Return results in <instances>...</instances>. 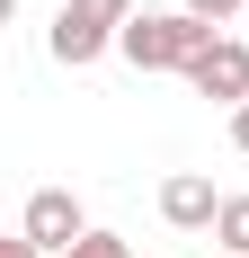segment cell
<instances>
[{
    "label": "cell",
    "instance_id": "6da1fadb",
    "mask_svg": "<svg viewBox=\"0 0 249 258\" xmlns=\"http://www.w3.org/2000/svg\"><path fill=\"white\" fill-rule=\"evenodd\" d=\"M214 45V27L196 18V9H134V27H125V62L134 72H187L196 53Z\"/></svg>",
    "mask_w": 249,
    "mask_h": 258
},
{
    "label": "cell",
    "instance_id": "7a4b0ae2",
    "mask_svg": "<svg viewBox=\"0 0 249 258\" xmlns=\"http://www.w3.org/2000/svg\"><path fill=\"white\" fill-rule=\"evenodd\" d=\"M125 27H134V0H63V9H53V27H45V45H53V62L89 72L98 53L125 45Z\"/></svg>",
    "mask_w": 249,
    "mask_h": 258
},
{
    "label": "cell",
    "instance_id": "3957f363",
    "mask_svg": "<svg viewBox=\"0 0 249 258\" xmlns=\"http://www.w3.org/2000/svg\"><path fill=\"white\" fill-rule=\"evenodd\" d=\"M18 232L36 240L45 258H63L72 240H89V232H98V223L80 214V196H72V187H36V196H27V214H18Z\"/></svg>",
    "mask_w": 249,
    "mask_h": 258
},
{
    "label": "cell",
    "instance_id": "277c9868",
    "mask_svg": "<svg viewBox=\"0 0 249 258\" xmlns=\"http://www.w3.org/2000/svg\"><path fill=\"white\" fill-rule=\"evenodd\" d=\"M187 89L214 98V107H249V45L240 36H214V45L187 62Z\"/></svg>",
    "mask_w": 249,
    "mask_h": 258
},
{
    "label": "cell",
    "instance_id": "5b68a950",
    "mask_svg": "<svg viewBox=\"0 0 249 258\" xmlns=\"http://www.w3.org/2000/svg\"><path fill=\"white\" fill-rule=\"evenodd\" d=\"M160 223H178V232H214V223H223L214 178H205V169H169V178H160Z\"/></svg>",
    "mask_w": 249,
    "mask_h": 258
},
{
    "label": "cell",
    "instance_id": "8992f818",
    "mask_svg": "<svg viewBox=\"0 0 249 258\" xmlns=\"http://www.w3.org/2000/svg\"><path fill=\"white\" fill-rule=\"evenodd\" d=\"M214 240H223L231 258H249V196H223V223H214Z\"/></svg>",
    "mask_w": 249,
    "mask_h": 258
},
{
    "label": "cell",
    "instance_id": "52a82bcc",
    "mask_svg": "<svg viewBox=\"0 0 249 258\" xmlns=\"http://www.w3.org/2000/svg\"><path fill=\"white\" fill-rule=\"evenodd\" d=\"M63 258H134V249H125V232H89V240H72Z\"/></svg>",
    "mask_w": 249,
    "mask_h": 258
},
{
    "label": "cell",
    "instance_id": "ba28073f",
    "mask_svg": "<svg viewBox=\"0 0 249 258\" xmlns=\"http://www.w3.org/2000/svg\"><path fill=\"white\" fill-rule=\"evenodd\" d=\"M178 9H196L205 27H231V18H240V9H249V0H178Z\"/></svg>",
    "mask_w": 249,
    "mask_h": 258
},
{
    "label": "cell",
    "instance_id": "9c48e42d",
    "mask_svg": "<svg viewBox=\"0 0 249 258\" xmlns=\"http://www.w3.org/2000/svg\"><path fill=\"white\" fill-rule=\"evenodd\" d=\"M231 152L249 160V107H231Z\"/></svg>",
    "mask_w": 249,
    "mask_h": 258
},
{
    "label": "cell",
    "instance_id": "30bf717a",
    "mask_svg": "<svg viewBox=\"0 0 249 258\" xmlns=\"http://www.w3.org/2000/svg\"><path fill=\"white\" fill-rule=\"evenodd\" d=\"M0 258H45V249H36V240L18 232V240H0Z\"/></svg>",
    "mask_w": 249,
    "mask_h": 258
}]
</instances>
